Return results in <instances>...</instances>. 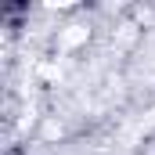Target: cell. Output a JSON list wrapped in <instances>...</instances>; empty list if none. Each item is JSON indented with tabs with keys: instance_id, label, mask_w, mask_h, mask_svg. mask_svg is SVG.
I'll return each mask as SVG.
<instances>
[{
	"instance_id": "1",
	"label": "cell",
	"mask_w": 155,
	"mask_h": 155,
	"mask_svg": "<svg viewBox=\"0 0 155 155\" xmlns=\"http://www.w3.org/2000/svg\"><path fill=\"white\" fill-rule=\"evenodd\" d=\"M79 40H87V29H79V25H72V29H69V33L61 36V43H65V47H72V43H79Z\"/></svg>"
}]
</instances>
